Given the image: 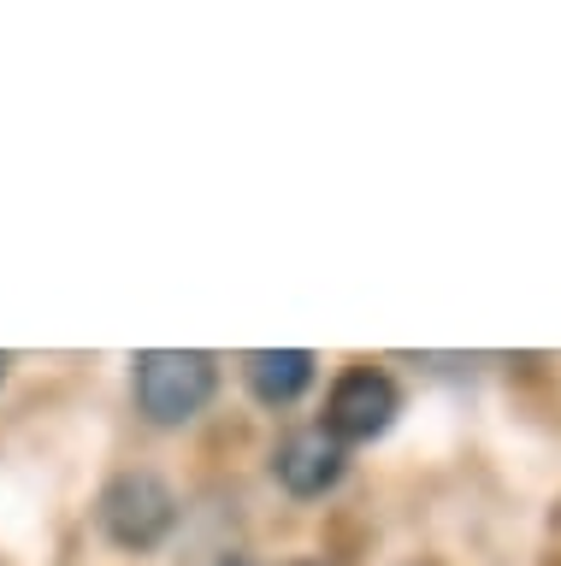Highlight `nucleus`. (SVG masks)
<instances>
[{"label":"nucleus","mask_w":561,"mask_h":566,"mask_svg":"<svg viewBox=\"0 0 561 566\" xmlns=\"http://www.w3.org/2000/svg\"><path fill=\"white\" fill-rule=\"evenodd\" d=\"M219 389V366L201 348H148L136 354V401L154 424L196 419Z\"/></svg>","instance_id":"f257e3e1"},{"label":"nucleus","mask_w":561,"mask_h":566,"mask_svg":"<svg viewBox=\"0 0 561 566\" xmlns=\"http://www.w3.org/2000/svg\"><path fill=\"white\" fill-rule=\"evenodd\" d=\"M178 520V502L154 472H118L107 490H101V525H107L113 543L125 548H154Z\"/></svg>","instance_id":"f03ea898"},{"label":"nucleus","mask_w":561,"mask_h":566,"mask_svg":"<svg viewBox=\"0 0 561 566\" xmlns=\"http://www.w3.org/2000/svg\"><path fill=\"white\" fill-rule=\"evenodd\" d=\"M396 384L373 366H349L337 384H331V401H325V431L337 442H373L378 431H391L396 419Z\"/></svg>","instance_id":"7ed1b4c3"},{"label":"nucleus","mask_w":561,"mask_h":566,"mask_svg":"<svg viewBox=\"0 0 561 566\" xmlns=\"http://www.w3.org/2000/svg\"><path fill=\"white\" fill-rule=\"evenodd\" d=\"M272 472H278V484H284L290 495H325L331 484L343 478V442L325 431H295L278 442V454H272Z\"/></svg>","instance_id":"20e7f679"},{"label":"nucleus","mask_w":561,"mask_h":566,"mask_svg":"<svg viewBox=\"0 0 561 566\" xmlns=\"http://www.w3.org/2000/svg\"><path fill=\"white\" fill-rule=\"evenodd\" d=\"M242 371H249V389L260 401H295L302 389L313 384V354L308 348H260L242 360Z\"/></svg>","instance_id":"39448f33"},{"label":"nucleus","mask_w":561,"mask_h":566,"mask_svg":"<svg viewBox=\"0 0 561 566\" xmlns=\"http://www.w3.org/2000/svg\"><path fill=\"white\" fill-rule=\"evenodd\" d=\"M7 366H12V360H7V354H0V378H7Z\"/></svg>","instance_id":"423d86ee"}]
</instances>
